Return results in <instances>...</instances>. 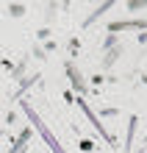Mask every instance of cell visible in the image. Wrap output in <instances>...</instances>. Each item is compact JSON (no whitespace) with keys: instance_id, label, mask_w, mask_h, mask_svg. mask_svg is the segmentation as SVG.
<instances>
[{"instance_id":"6da1fadb","label":"cell","mask_w":147,"mask_h":153,"mask_svg":"<svg viewBox=\"0 0 147 153\" xmlns=\"http://www.w3.org/2000/svg\"><path fill=\"white\" fill-rule=\"evenodd\" d=\"M20 106H22V111H25V114H28V120H31V125H33V128H36V131H39V134H42V139H44V142H47V148H50L53 153H67V150H64V148H61V142H58L56 137H53V131L47 128V123H42V117H39V114H36V111L31 109V103H28V100H22Z\"/></svg>"},{"instance_id":"7a4b0ae2","label":"cell","mask_w":147,"mask_h":153,"mask_svg":"<svg viewBox=\"0 0 147 153\" xmlns=\"http://www.w3.org/2000/svg\"><path fill=\"white\" fill-rule=\"evenodd\" d=\"M78 106H81V109H83V111H86V117H89V120H92V125H95V128H97V134H100V137H103L106 142H111V137H108V134H106V128H103V123H100V120H97V117H95V111H92V109H89V106H86L83 100H78Z\"/></svg>"},{"instance_id":"3957f363","label":"cell","mask_w":147,"mask_h":153,"mask_svg":"<svg viewBox=\"0 0 147 153\" xmlns=\"http://www.w3.org/2000/svg\"><path fill=\"white\" fill-rule=\"evenodd\" d=\"M28 139H31V128H25V131L20 134V139H17V145H14L11 150H8V153H17V150H22V145H25Z\"/></svg>"}]
</instances>
